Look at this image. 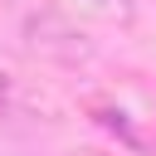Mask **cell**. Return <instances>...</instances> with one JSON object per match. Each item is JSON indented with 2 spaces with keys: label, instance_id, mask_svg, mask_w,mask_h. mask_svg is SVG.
I'll list each match as a JSON object with an SVG mask.
<instances>
[{
  "label": "cell",
  "instance_id": "6da1fadb",
  "mask_svg": "<svg viewBox=\"0 0 156 156\" xmlns=\"http://www.w3.org/2000/svg\"><path fill=\"white\" fill-rule=\"evenodd\" d=\"M5 107H10V78L0 73V112H5Z\"/></svg>",
  "mask_w": 156,
  "mask_h": 156
},
{
  "label": "cell",
  "instance_id": "7a4b0ae2",
  "mask_svg": "<svg viewBox=\"0 0 156 156\" xmlns=\"http://www.w3.org/2000/svg\"><path fill=\"white\" fill-rule=\"evenodd\" d=\"M0 156H5V151H0Z\"/></svg>",
  "mask_w": 156,
  "mask_h": 156
}]
</instances>
